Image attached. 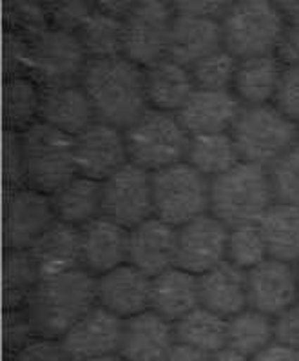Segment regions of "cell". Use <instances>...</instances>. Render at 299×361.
<instances>
[{
    "label": "cell",
    "instance_id": "1",
    "mask_svg": "<svg viewBox=\"0 0 299 361\" xmlns=\"http://www.w3.org/2000/svg\"><path fill=\"white\" fill-rule=\"evenodd\" d=\"M80 84L93 104L96 118L122 129L149 109L146 69L124 55L89 60Z\"/></svg>",
    "mask_w": 299,
    "mask_h": 361
},
{
    "label": "cell",
    "instance_id": "2",
    "mask_svg": "<svg viewBox=\"0 0 299 361\" xmlns=\"http://www.w3.org/2000/svg\"><path fill=\"white\" fill-rule=\"evenodd\" d=\"M96 305V276L86 269L40 280L24 307L34 336L60 340Z\"/></svg>",
    "mask_w": 299,
    "mask_h": 361
},
{
    "label": "cell",
    "instance_id": "3",
    "mask_svg": "<svg viewBox=\"0 0 299 361\" xmlns=\"http://www.w3.org/2000/svg\"><path fill=\"white\" fill-rule=\"evenodd\" d=\"M274 204L272 180L263 166L241 160L210 180V214L229 227L260 224Z\"/></svg>",
    "mask_w": 299,
    "mask_h": 361
},
{
    "label": "cell",
    "instance_id": "4",
    "mask_svg": "<svg viewBox=\"0 0 299 361\" xmlns=\"http://www.w3.org/2000/svg\"><path fill=\"white\" fill-rule=\"evenodd\" d=\"M231 135L241 160L269 169L299 142V123L274 104L243 106Z\"/></svg>",
    "mask_w": 299,
    "mask_h": 361
},
{
    "label": "cell",
    "instance_id": "5",
    "mask_svg": "<svg viewBox=\"0 0 299 361\" xmlns=\"http://www.w3.org/2000/svg\"><path fill=\"white\" fill-rule=\"evenodd\" d=\"M285 26L278 2H231L222 18L223 47L238 60L274 55Z\"/></svg>",
    "mask_w": 299,
    "mask_h": 361
},
{
    "label": "cell",
    "instance_id": "6",
    "mask_svg": "<svg viewBox=\"0 0 299 361\" xmlns=\"http://www.w3.org/2000/svg\"><path fill=\"white\" fill-rule=\"evenodd\" d=\"M125 138L129 160L149 173L185 161L191 142L178 115L151 107L125 128Z\"/></svg>",
    "mask_w": 299,
    "mask_h": 361
},
{
    "label": "cell",
    "instance_id": "7",
    "mask_svg": "<svg viewBox=\"0 0 299 361\" xmlns=\"http://www.w3.org/2000/svg\"><path fill=\"white\" fill-rule=\"evenodd\" d=\"M24 151L26 185L53 195L77 171L75 136H69L44 122H37L20 133Z\"/></svg>",
    "mask_w": 299,
    "mask_h": 361
},
{
    "label": "cell",
    "instance_id": "8",
    "mask_svg": "<svg viewBox=\"0 0 299 361\" xmlns=\"http://www.w3.org/2000/svg\"><path fill=\"white\" fill-rule=\"evenodd\" d=\"M154 216L179 227L210 213V180L189 161L153 173Z\"/></svg>",
    "mask_w": 299,
    "mask_h": 361
},
{
    "label": "cell",
    "instance_id": "9",
    "mask_svg": "<svg viewBox=\"0 0 299 361\" xmlns=\"http://www.w3.org/2000/svg\"><path fill=\"white\" fill-rule=\"evenodd\" d=\"M174 18L172 2H134L124 18V56L141 68H149L169 56Z\"/></svg>",
    "mask_w": 299,
    "mask_h": 361
},
{
    "label": "cell",
    "instance_id": "10",
    "mask_svg": "<svg viewBox=\"0 0 299 361\" xmlns=\"http://www.w3.org/2000/svg\"><path fill=\"white\" fill-rule=\"evenodd\" d=\"M30 75L44 87L77 84L89 64V56L73 31L49 26L31 37Z\"/></svg>",
    "mask_w": 299,
    "mask_h": 361
},
{
    "label": "cell",
    "instance_id": "11",
    "mask_svg": "<svg viewBox=\"0 0 299 361\" xmlns=\"http://www.w3.org/2000/svg\"><path fill=\"white\" fill-rule=\"evenodd\" d=\"M56 221L51 195L30 188H4L2 242L4 249H30Z\"/></svg>",
    "mask_w": 299,
    "mask_h": 361
},
{
    "label": "cell",
    "instance_id": "12",
    "mask_svg": "<svg viewBox=\"0 0 299 361\" xmlns=\"http://www.w3.org/2000/svg\"><path fill=\"white\" fill-rule=\"evenodd\" d=\"M103 216L133 229L154 216L153 173L127 161L102 182Z\"/></svg>",
    "mask_w": 299,
    "mask_h": 361
},
{
    "label": "cell",
    "instance_id": "13",
    "mask_svg": "<svg viewBox=\"0 0 299 361\" xmlns=\"http://www.w3.org/2000/svg\"><path fill=\"white\" fill-rule=\"evenodd\" d=\"M229 226L207 213L176 227V265L201 276L227 262Z\"/></svg>",
    "mask_w": 299,
    "mask_h": 361
},
{
    "label": "cell",
    "instance_id": "14",
    "mask_svg": "<svg viewBox=\"0 0 299 361\" xmlns=\"http://www.w3.org/2000/svg\"><path fill=\"white\" fill-rule=\"evenodd\" d=\"M75 160L78 174L103 182L131 161L125 129L94 120L89 128L75 136Z\"/></svg>",
    "mask_w": 299,
    "mask_h": 361
},
{
    "label": "cell",
    "instance_id": "15",
    "mask_svg": "<svg viewBox=\"0 0 299 361\" xmlns=\"http://www.w3.org/2000/svg\"><path fill=\"white\" fill-rule=\"evenodd\" d=\"M124 319L100 305H94L69 329L60 341L73 361L118 354Z\"/></svg>",
    "mask_w": 299,
    "mask_h": 361
},
{
    "label": "cell",
    "instance_id": "16",
    "mask_svg": "<svg viewBox=\"0 0 299 361\" xmlns=\"http://www.w3.org/2000/svg\"><path fill=\"white\" fill-rule=\"evenodd\" d=\"M248 307L263 314L278 316L299 300L295 265L267 258L247 271Z\"/></svg>",
    "mask_w": 299,
    "mask_h": 361
},
{
    "label": "cell",
    "instance_id": "17",
    "mask_svg": "<svg viewBox=\"0 0 299 361\" xmlns=\"http://www.w3.org/2000/svg\"><path fill=\"white\" fill-rule=\"evenodd\" d=\"M176 345L174 323L149 309L124 319L118 356L124 361H167Z\"/></svg>",
    "mask_w": 299,
    "mask_h": 361
},
{
    "label": "cell",
    "instance_id": "18",
    "mask_svg": "<svg viewBox=\"0 0 299 361\" xmlns=\"http://www.w3.org/2000/svg\"><path fill=\"white\" fill-rule=\"evenodd\" d=\"M151 281L134 265H120L96 276V305L127 319L151 309Z\"/></svg>",
    "mask_w": 299,
    "mask_h": 361
},
{
    "label": "cell",
    "instance_id": "19",
    "mask_svg": "<svg viewBox=\"0 0 299 361\" xmlns=\"http://www.w3.org/2000/svg\"><path fill=\"white\" fill-rule=\"evenodd\" d=\"M127 262L154 278L176 265V227L151 216L129 229Z\"/></svg>",
    "mask_w": 299,
    "mask_h": 361
},
{
    "label": "cell",
    "instance_id": "20",
    "mask_svg": "<svg viewBox=\"0 0 299 361\" xmlns=\"http://www.w3.org/2000/svg\"><path fill=\"white\" fill-rule=\"evenodd\" d=\"M82 269L100 276L127 264L129 229L107 216H98L80 227Z\"/></svg>",
    "mask_w": 299,
    "mask_h": 361
},
{
    "label": "cell",
    "instance_id": "21",
    "mask_svg": "<svg viewBox=\"0 0 299 361\" xmlns=\"http://www.w3.org/2000/svg\"><path fill=\"white\" fill-rule=\"evenodd\" d=\"M243 104L231 90H198L178 111L179 122L191 136L207 133H229L238 120Z\"/></svg>",
    "mask_w": 299,
    "mask_h": 361
},
{
    "label": "cell",
    "instance_id": "22",
    "mask_svg": "<svg viewBox=\"0 0 299 361\" xmlns=\"http://www.w3.org/2000/svg\"><path fill=\"white\" fill-rule=\"evenodd\" d=\"M94 120L98 118L80 82L44 87L40 122L69 136H77Z\"/></svg>",
    "mask_w": 299,
    "mask_h": 361
},
{
    "label": "cell",
    "instance_id": "23",
    "mask_svg": "<svg viewBox=\"0 0 299 361\" xmlns=\"http://www.w3.org/2000/svg\"><path fill=\"white\" fill-rule=\"evenodd\" d=\"M223 47L222 18L176 13L169 56L191 68Z\"/></svg>",
    "mask_w": 299,
    "mask_h": 361
},
{
    "label": "cell",
    "instance_id": "24",
    "mask_svg": "<svg viewBox=\"0 0 299 361\" xmlns=\"http://www.w3.org/2000/svg\"><path fill=\"white\" fill-rule=\"evenodd\" d=\"M27 251L42 278L82 269L80 229L56 220Z\"/></svg>",
    "mask_w": 299,
    "mask_h": 361
},
{
    "label": "cell",
    "instance_id": "25",
    "mask_svg": "<svg viewBox=\"0 0 299 361\" xmlns=\"http://www.w3.org/2000/svg\"><path fill=\"white\" fill-rule=\"evenodd\" d=\"M146 69V93L151 109L174 113L185 106L196 91L193 73L171 56L158 60Z\"/></svg>",
    "mask_w": 299,
    "mask_h": 361
},
{
    "label": "cell",
    "instance_id": "26",
    "mask_svg": "<svg viewBox=\"0 0 299 361\" xmlns=\"http://www.w3.org/2000/svg\"><path fill=\"white\" fill-rule=\"evenodd\" d=\"M200 307V278L174 265L151 281V310L176 323Z\"/></svg>",
    "mask_w": 299,
    "mask_h": 361
},
{
    "label": "cell",
    "instance_id": "27",
    "mask_svg": "<svg viewBox=\"0 0 299 361\" xmlns=\"http://www.w3.org/2000/svg\"><path fill=\"white\" fill-rule=\"evenodd\" d=\"M200 278V305L223 318H232L248 307L247 272L223 262Z\"/></svg>",
    "mask_w": 299,
    "mask_h": 361
},
{
    "label": "cell",
    "instance_id": "28",
    "mask_svg": "<svg viewBox=\"0 0 299 361\" xmlns=\"http://www.w3.org/2000/svg\"><path fill=\"white\" fill-rule=\"evenodd\" d=\"M281 75L283 64L276 55L239 59L231 91L243 106L274 104Z\"/></svg>",
    "mask_w": 299,
    "mask_h": 361
},
{
    "label": "cell",
    "instance_id": "29",
    "mask_svg": "<svg viewBox=\"0 0 299 361\" xmlns=\"http://www.w3.org/2000/svg\"><path fill=\"white\" fill-rule=\"evenodd\" d=\"M56 220L73 227H84L103 214L102 182L75 174L51 195Z\"/></svg>",
    "mask_w": 299,
    "mask_h": 361
},
{
    "label": "cell",
    "instance_id": "30",
    "mask_svg": "<svg viewBox=\"0 0 299 361\" xmlns=\"http://www.w3.org/2000/svg\"><path fill=\"white\" fill-rule=\"evenodd\" d=\"M44 87L33 75L22 73L6 77L2 85V115L4 129L24 133L40 122Z\"/></svg>",
    "mask_w": 299,
    "mask_h": 361
},
{
    "label": "cell",
    "instance_id": "31",
    "mask_svg": "<svg viewBox=\"0 0 299 361\" xmlns=\"http://www.w3.org/2000/svg\"><path fill=\"white\" fill-rule=\"evenodd\" d=\"M270 258L299 264V205L276 202L260 220Z\"/></svg>",
    "mask_w": 299,
    "mask_h": 361
},
{
    "label": "cell",
    "instance_id": "32",
    "mask_svg": "<svg viewBox=\"0 0 299 361\" xmlns=\"http://www.w3.org/2000/svg\"><path fill=\"white\" fill-rule=\"evenodd\" d=\"M185 161H189L203 176L212 180L238 166L241 158H239L234 138L229 131L191 136Z\"/></svg>",
    "mask_w": 299,
    "mask_h": 361
},
{
    "label": "cell",
    "instance_id": "33",
    "mask_svg": "<svg viewBox=\"0 0 299 361\" xmlns=\"http://www.w3.org/2000/svg\"><path fill=\"white\" fill-rule=\"evenodd\" d=\"M176 341L205 354H216L227 348V318L203 305L191 310L174 323Z\"/></svg>",
    "mask_w": 299,
    "mask_h": 361
},
{
    "label": "cell",
    "instance_id": "34",
    "mask_svg": "<svg viewBox=\"0 0 299 361\" xmlns=\"http://www.w3.org/2000/svg\"><path fill=\"white\" fill-rule=\"evenodd\" d=\"M40 280L39 267L27 249H4L2 296L6 310L24 309Z\"/></svg>",
    "mask_w": 299,
    "mask_h": 361
},
{
    "label": "cell",
    "instance_id": "35",
    "mask_svg": "<svg viewBox=\"0 0 299 361\" xmlns=\"http://www.w3.org/2000/svg\"><path fill=\"white\" fill-rule=\"evenodd\" d=\"M89 60L124 55V18L107 13L94 2L93 13L77 31Z\"/></svg>",
    "mask_w": 299,
    "mask_h": 361
},
{
    "label": "cell",
    "instance_id": "36",
    "mask_svg": "<svg viewBox=\"0 0 299 361\" xmlns=\"http://www.w3.org/2000/svg\"><path fill=\"white\" fill-rule=\"evenodd\" d=\"M274 343V318L247 307L227 319V347L248 360Z\"/></svg>",
    "mask_w": 299,
    "mask_h": 361
},
{
    "label": "cell",
    "instance_id": "37",
    "mask_svg": "<svg viewBox=\"0 0 299 361\" xmlns=\"http://www.w3.org/2000/svg\"><path fill=\"white\" fill-rule=\"evenodd\" d=\"M267 258H270V255L260 224L229 227L227 262H231L232 265L247 272L260 265L261 262H265Z\"/></svg>",
    "mask_w": 299,
    "mask_h": 361
},
{
    "label": "cell",
    "instance_id": "38",
    "mask_svg": "<svg viewBox=\"0 0 299 361\" xmlns=\"http://www.w3.org/2000/svg\"><path fill=\"white\" fill-rule=\"evenodd\" d=\"M238 59L225 47L210 53L205 59L191 66L194 84L198 90H232Z\"/></svg>",
    "mask_w": 299,
    "mask_h": 361
},
{
    "label": "cell",
    "instance_id": "39",
    "mask_svg": "<svg viewBox=\"0 0 299 361\" xmlns=\"http://www.w3.org/2000/svg\"><path fill=\"white\" fill-rule=\"evenodd\" d=\"M276 202L299 205V142L269 167Z\"/></svg>",
    "mask_w": 299,
    "mask_h": 361
},
{
    "label": "cell",
    "instance_id": "40",
    "mask_svg": "<svg viewBox=\"0 0 299 361\" xmlns=\"http://www.w3.org/2000/svg\"><path fill=\"white\" fill-rule=\"evenodd\" d=\"M4 59V78L22 75L30 71V53L31 40L24 33L11 27H4V47H2Z\"/></svg>",
    "mask_w": 299,
    "mask_h": 361
},
{
    "label": "cell",
    "instance_id": "41",
    "mask_svg": "<svg viewBox=\"0 0 299 361\" xmlns=\"http://www.w3.org/2000/svg\"><path fill=\"white\" fill-rule=\"evenodd\" d=\"M2 171H4V188L26 185V169H24V151H22L20 133L4 129V145H2Z\"/></svg>",
    "mask_w": 299,
    "mask_h": 361
},
{
    "label": "cell",
    "instance_id": "42",
    "mask_svg": "<svg viewBox=\"0 0 299 361\" xmlns=\"http://www.w3.org/2000/svg\"><path fill=\"white\" fill-rule=\"evenodd\" d=\"M49 24L77 33L94 9V2H46Z\"/></svg>",
    "mask_w": 299,
    "mask_h": 361
},
{
    "label": "cell",
    "instance_id": "43",
    "mask_svg": "<svg viewBox=\"0 0 299 361\" xmlns=\"http://www.w3.org/2000/svg\"><path fill=\"white\" fill-rule=\"evenodd\" d=\"M9 361H73L65 353L62 341L55 338H33L20 350L11 354Z\"/></svg>",
    "mask_w": 299,
    "mask_h": 361
},
{
    "label": "cell",
    "instance_id": "44",
    "mask_svg": "<svg viewBox=\"0 0 299 361\" xmlns=\"http://www.w3.org/2000/svg\"><path fill=\"white\" fill-rule=\"evenodd\" d=\"M274 106L295 123H299V66L283 68Z\"/></svg>",
    "mask_w": 299,
    "mask_h": 361
},
{
    "label": "cell",
    "instance_id": "45",
    "mask_svg": "<svg viewBox=\"0 0 299 361\" xmlns=\"http://www.w3.org/2000/svg\"><path fill=\"white\" fill-rule=\"evenodd\" d=\"M37 338L26 312L22 309L6 310L4 316V345L9 354L20 350L26 343Z\"/></svg>",
    "mask_w": 299,
    "mask_h": 361
},
{
    "label": "cell",
    "instance_id": "46",
    "mask_svg": "<svg viewBox=\"0 0 299 361\" xmlns=\"http://www.w3.org/2000/svg\"><path fill=\"white\" fill-rule=\"evenodd\" d=\"M274 341L299 350V300L274 316Z\"/></svg>",
    "mask_w": 299,
    "mask_h": 361
},
{
    "label": "cell",
    "instance_id": "47",
    "mask_svg": "<svg viewBox=\"0 0 299 361\" xmlns=\"http://www.w3.org/2000/svg\"><path fill=\"white\" fill-rule=\"evenodd\" d=\"M274 55L278 56L283 68L299 66V22H286Z\"/></svg>",
    "mask_w": 299,
    "mask_h": 361
},
{
    "label": "cell",
    "instance_id": "48",
    "mask_svg": "<svg viewBox=\"0 0 299 361\" xmlns=\"http://www.w3.org/2000/svg\"><path fill=\"white\" fill-rule=\"evenodd\" d=\"M176 13L198 15V17L223 18L231 2H218V0H191V2H172Z\"/></svg>",
    "mask_w": 299,
    "mask_h": 361
},
{
    "label": "cell",
    "instance_id": "49",
    "mask_svg": "<svg viewBox=\"0 0 299 361\" xmlns=\"http://www.w3.org/2000/svg\"><path fill=\"white\" fill-rule=\"evenodd\" d=\"M248 361H299V350L274 341L253 357H248Z\"/></svg>",
    "mask_w": 299,
    "mask_h": 361
},
{
    "label": "cell",
    "instance_id": "50",
    "mask_svg": "<svg viewBox=\"0 0 299 361\" xmlns=\"http://www.w3.org/2000/svg\"><path fill=\"white\" fill-rule=\"evenodd\" d=\"M167 361H210V354L178 343L171 353V356L167 357Z\"/></svg>",
    "mask_w": 299,
    "mask_h": 361
},
{
    "label": "cell",
    "instance_id": "51",
    "mask_svg": "<svg viewBox=\"0 0 299 361\" xmlns=\"http://www.w3.org/2000/svg\"><path fill=\"white\" fill-rule=\"evenodd\" d=\"M286 22H299V2H278Z\"/></svg>",
    "mask_w": 299,
    "mask_h": 361
},
{
    "label": "cell",
    "instance_id": "52",
    "mask_svg": "<svg viewBox=\"0 0 299 361\" xmlns=\"http://www.w3.org/2000/svg\"><path fill=\"white\" fill-rule=\"evenodd\" d=\"M210 361H248L247 357L241 356V354L234 353L232 348H223V350H220V353L212 354L210 356Z\"/></svg>",
    "mask_w": 299,
    "mask_h": 361
},
{
    "label": "cell",
    "instance_id": "53",
    "mask_svg": "<svg viewBox=\"0 0 299 361\" xmlns=\"http://www.w3.org/2000/svg\"><path fill=\"white\" fill-rule=\"evenodd\" d=\"M84 361H124L118 354H113V356H103V357H94V360H84Z\"/></svg>",
    "mask_w": 299,
    "mask_h": 361
},
{
    "label": "cell",
    "instance_id": "54",
    "mask_svg": "<svg viewBox=\"0 0 299 361\" xmlns=\"http://www.w3.org/2000/svg\"><path fill=\"white\" fill-rule=\"evenodd\" d=\"M295 276H298V289H299V264H295Z\"/></svg>",
    "mask_w": 299,
    "mask_h": 361
}]
</instances>
